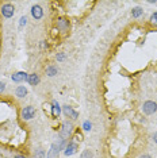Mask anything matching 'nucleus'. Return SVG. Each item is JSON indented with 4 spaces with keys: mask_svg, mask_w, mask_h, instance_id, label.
I'll list each match as a JSON object with an SVG mask.
<instances>
[{
    "mask_svg": "<svg viewBox=\"0 0 157 158\" xmlns=\"http://www.w3.org/2000/svg\"><path fill=\"white\" fill-rule=\"evenodd\" d=\"M72 131H73V124L70 123V122H64L62 128H61V131H60V138H61L62 141H66L70 136V134H72Z\"/></svg>",
    "mask_w": 157,
    "mask_h": 158,
    "instance_id": "f257e3e1",
    "label": "nucleus"
},
{
    "mask_svg": "<svg viewBox=\"0 0 157 158\" xmlns=\"http://www.w3.org/2000/svg\"><path fill=\"white\" fill-rule=\"evenodd\" d=\"M142 111H144V114H146V115H153L155 112H157V103L152 102V100H148V102H145L144 106H142Z\"/></svg>",
    "mask_w": 157,
    "mask_h": 158,
    "instance_id": "f03ea898",
    "label": "nucleus"
},
{
    "mask_svg": "<svg viewBox=\"0 0 157 158\" xmlns=\"http://www.w3.org/2000/svg\"><path fill=\"white\" fill-rule=\"evenodd\" d=\"M34 116H35V108H34V107H31V106L23 107V110H22V118H23L24 120H30V119H33Z\"/></svg>",
    "mask_w": 157,
    "mask_h": 158,
    "instance_id": "7ed1b4c3",
    "label": "nucleus"
},
{
    "mask_svg": "<svg viewBox=\"0 0 157 158\" xmlns=\"http://www.w3.org/2000/svg\"><path fill=\"white\" fill-rule=\"evenodd\" d=\"M62 112H64V115H65L66 118H69V119H72V120H74V119H77L78 118V112L76 110H73L70 106H64L62 107Z\"/></svg>",
    "mask_w": 157,
    "mask_h": 158,
    "instance_id": "20e7f679",
    "label": "nucleus"
},
{
    "mask_svg": "<svg viewBox=\"0 0 157 158\" xmlns=\"http://www.w3.org/2000/svg\"><path fill=\"white\" fill-rule=\"evenodd\" d=\"M14 14H15V7H14L12 4H4L2 7V15L4 18H12Z\"/></svg>",
    "mask_w": 157,
    "mask_h": 158,
    "instance_id": "39448f33",
    "label": "nucleus"
},
{
    "mask_svg": "<svg viewBox=\"0 0 157 158\" xmlns=\"http://www.w3.org/2000/svg\"><path fill=\"white\" fill-rule=\"evenodd\" d=\"M12 81L14 82H23V81H27L28 80V74L26 72H16V73L12 74Z\"/></svg>",
    "mask_w": 157,
    "mask_h": 158,
    "instance_id": "423d86ee",
    "label": "nucleus"
},
{
    "mask_svg": "<svg viewBox=\"0 0 157 158\" xmlns=\"http://www.w3.org/2000/svg\"><path fill=\"white\" fill-rule=\"evenodd\" d=\"M31 16H33L35 20L41 19V18L44 16V10H42V7L41 6H33L31 7Z\"/></svg>",
    "mask_w": 157,
    "mask_h": 158,
    "instance_id": "0eeeda50",
    "label": "nucleus"
},
{
    "mask_svg": "<svg viewBox=\"0 0 157 158\" xmlns=\"http://www.w3.org/2000/svg\"><path fill=\"white\" fill-rule=\"evenodd\" d=\"M77 145L76 143H73V142H70V143H68V145L65 146V149H64V154L65 156H72V154H74L77 152Z\"/></svg>",
    "mask_w": 157,
    "mask_h": 158,
    "instance_id": "6e6552de",
    "label": "nucleus"
},
{
    "mask_svg": "<svg viewBox=\"0 0 157 158\" xmlns=\"http://www.w3.org/2000/svg\"><path fill=\"white\" fill-rule=\"evenodd\" d=\"M57 28L60 31H68V28H69V20L65 19V18H60L58 22H57Z\"/></svg>",
    "mask_w": 157,
    "mask_h": 158,
    "instance_id": "1a4fd4ad",
    "label": "nucleus"
},
{
    "mask_svg": "<svg viewBox=\"0 0 157 158\" xmlns=\"http://www.w3.org/2000/svg\"><path fill=\"white\" fill-rule=\"evenodd\" d=\"M58 154H60V149L57 145H52L50 150L48 153V158H58Z\"/></svg>",
    "mask_w": 157,
    "mask_h": 158,
    "instance_id": "9d476101",
    "label": "nucleus"
},
{
    "mask_svg": "<svg viewBox=\"0 0 157 158\" xmlns=\"http://www.w3.org/2000/svg\"><path fill=\"white\" fill-rule=\"evenodd\" d=\"M27 82L30 85H33V87H35V85L39 84V76L37 73H33V74H28V80Z\"/></svg>",
    "mask_w": 157,
    "mask_h": 158,
    "instance_id": "9b49d317",
    "label": "nucleus"
},
{
    "mask_svg": "<svg viewBox=\"0 0 157 158\" xmlns=\"http://www.w3.org/2000/svg\"><path fill=\"white\" fill-rule=\"evenodd\" d=\"M15 95H16V98L22 99V98H24V96L27 95V89L24 88L23 85H19V87L15 89Z\"/></svg>",
    "mask_w": 157,
    "mask_h": 158,
    "instance_id": "f8f14e48",
    "label": "nucleus"
},
{
    "mask_svg": "<svg viewBox=\"0 0 157 158\" xmlns=\"http://www.w3.org/2000/svg\"><path fill=\"white\" fill-rule=\"evenodd\" d=\"M52 110H53V116H58L60 112H61V110H60V104L57 102H53L52 103Z\"/></svg>",
    "mask_w": 157,
    "mask_h": 158,
    "instance_id": "ddd939ff",
    "label": "nucleus"
},
{
    "mask_svg": "<svg viewBox=\"0 0 157 158\" xmlns=\"http://www.w3.org/2000/svg\"><path fill=\"white\" fill-rule=\"evenodd\" d=\"M57 73H58V69H57L56 66H48V68H46V74H48L49 77L56 76Z\"/></svg>",
    "mask_w": 157,
    "mask_h": 158,
    "instance_id": "4468645a",
    "label": "nucleus"
},
{
    "mask_svg": "<svg viewBox=\"0 0 157 158\" xmlns=\"http://www.w3.org/2000/svg\"><path fill=\"white\" fill-rule=\"evenodd\" d=\"M142 12H144V10H142L141 7H135V8L131 10V15H133V18H140L142 15Z\"/></svg>",
    "mask_w": 157,
    "mask_h": 158,
    "instance_id": "2eb2a0df",
    "label": "nucleus"
},
{
    "mask_svg": "<svg viewBox=\"0 0 157 158\" xmlns=\"http://www.w3.org/2000/svg\"><path fill=\"white\" fill-rule=\"evenodd\" d=\"M34 158H45V152L42 149H37L34 153Z\"/></svg>",
    "mask_w": 157,
    "mask_h": 158,
    "instance_id": "dca6fc26",
    "label": "nucleus"
},
{
    "mask_svg": "<svg viewBox=\"0 0 157 158\" xmlns=\"http://www.w3.org/2000/svg\"><path fill=\"white\" fill-rule=\"evenodd\" d=\"M80 158H92V153L90 152V150H84Z\"/></svg>",
    "mask_w": 157,
    "mask_h": 158,
    "instance_id": "f3484780",
    "label": "nucleus"
},
{
    "mask_svg": "<svg viewBox=\"0 0 157 158\" xmlns=\"http://www.w3.org/2000/svg\"><path fill=\"white\" fill-rule=\"evenodd\" d=\"M151 22L157 26V12H153V14H152V16H151Z\"/></svg>",
    "mask_w": 157,
    "mask_h": 158,
    "instance_id": "a211bd4d",
    "label": "nucleus"
},
{
    "mask_svg": "<svg viewBox=\"0 0 157 158\" xmlns=\"http://www.w3.org/2000/svg\"><path fill=\"white\" fill-rule=\"evenodd\" d=\"M91 127H92V126H91V123H90V122H84V124H83V128H84L85 131H90V130H91Z\"/></svg>",
    "mask_w": 157,
    "mask_h": 158,
    "instance_id": "6ab92c4d",
    "label": "nucleus"
},
{
    "mask_svg": "<svg viewBox=\"0 0 157 158\" xmlns=\"http://www.w3.org/2000/svg\"><path fill=\"white\" fill-rule=\"evenodd\" d=\"M26 23H27V18L26 16H22V18H20V27L26 26Z\"/></svg>",
    "mask_w": 157,
    "mask_h": 158,
    "instance_id": "aec40b11",
    "label": "nucleus"
},
{
    "mask_svg": "<svg viewBox=\"0 0 157 158\" xmlns=\"http://www.w3.org/2000/svg\"><path fill=\"white\" fill-rule=\"evenodd\" d=\"M4 91H6V84H4V82L0 81V93H3Z\"/></svg>",
    "mask_w": 157,
    "mask_h": 158,
    "instance_id": "412c9836",
    "label": "nucleus"
},
{
    "mask_svg": "<svg viewBox=\"0 0 157 158\" xmlns=\"http://www.w3.org/2000/svg\"><path fill=\"white\" fill-rule=\"evenodd\" d=\"M64 57H65V56H64V53H60V54L57 56V60H58V61H62Z\"/></svg>",
    "mask_w": 157,
    "mask_h": 158,
    "instance_id": "4be33fe9",
    "label": "nucleus"
},
{
    "mask_svg": "<svg viewBox=\"0 0 157 158\" xmlns=\"http://www.w3.org/2000/svg\"><path fill=\"white\" fill-rule=\"evenodd\" d=\"M152 139H153V142H155V143H157V132H155V134H153Z\"/></svg>",
    "mask_w": 157,
    "mask_h": 158,
    "instance_id": "5701e85b",
    "label": "nucleus"
},
{
    "mask_svg": "<svg viewBox=\"0 0 157 158\" xmlns=\"http://www.w3.org/2000/svg\"><path fill=\"white\" fill-rule=\"evenodd\" d=\"M140 158H152L149 154H142V156H140Z\"/></svg>",
    "mask_w": 157,
    "mask_h": 158,
    "instance_id": "b1692460",
    "label": "nucleus"
},
{
    "mask_svg": "<svg viewBox=\"0 0 157 158\" xmlns=\"http://www.w3.org/2000/svg\"><path fill=\"white\" fill-rule=\"evenodd\" d=\"M14 158H26V157H24V156H15Z\"/></svg>",
    "mask_w": 157,
    "mask_h": 158,
    "instance_id": "393cba45",
    "label": "nucleus"
}]
</instances>
